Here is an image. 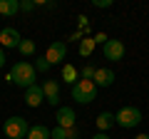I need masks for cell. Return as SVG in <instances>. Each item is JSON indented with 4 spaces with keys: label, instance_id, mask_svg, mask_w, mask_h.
I'll use <instances>...</instances> for the list:
<instances>
[{
    "label": "cell",
    "instance_id": "cell-15",
    "mask_svg": "<svg viewBox=\"0 0 149 139\" xmlns=\"http://www.w3.org/2000/svg\"><path fill=\"white\" fill-rule=\"evenodd\" d=\"M77 129H62V127H55L50 129V139H77Z\"/></svg>",
    "mask_w": 149,
    "mask_h": 139
},
{
    "label": "cell",
    "instance_id": "cell-1",
    "mask_svg": "<svg viewBox=\"0 0 149 139\" xmlns=\"http://www.w3.org/2000/svg\"><path fill=\"white\" fill-rule=\"evenodd\" d=\"M35 77H37V70H35V65H30L27 60H20V62H15V67L10 70V75L5 77L10 85H15V87H32L35 85Z\"/></svg>",
    "mask_w": 149,
    "mask_h": 139
},
{
    "label": "cell",
    "instance_id": "cell-25",
    "mask_svg": "<svg viewBox=\"0 0 149 139\" xmlns=\"http://www.w3.org/2000/svg\"><path fill=\"white\" fill-rule=\"evenodd\" d=\"M3 65H5V50L0 47V67H3Z\"/></svg>",
    "mask_w": 149,
    "mask_h": 139
},
{
    "label": "cell",
    "instance_id": "cell-5",
    "mask_svg": "<svg viewBox=\"0 0 149 139\" xmlns=\"http://www.w3.org/2000/svg\"><path fill=\"white\" fill-rule=\"evenodd\" d=\"M102 52H104V57L109 60V62H119V60L124 57V42L122 40H107V42L102 45Z\"/></svg>",
    "mask_w": 149,
    "mask_h": 139
},
{
    "label": "cell",
    "instance_id": "cell-21",
    "mask_svg": "<svg viewBox=\"0 0 149 139\" xmlns=\"http://www.w3.org/2000/svg\"><path fill=\"white\" fill-rule=\"evenodd\" d=\"M92 38H95V45H97V42H102V45H104L107 40H109V38L104 35V32H97V35H92Z\"/></svg>",
    "mask_w": 149,
    "mask_h": 139
},
{
    "label": "cell",
    "instance_id": "cell-2",
    "mask_svg": "<svg viewBox=\"0 0 149 139\" xmlns=\"http://www.w3.org/2000/svg\"><path fill=\"white\" fill-rule=\"evenodd\" d=\"M3 132H5L8 139H25L27 132H30V124H27L25 117L15 114V117L5 119V124H3Z\"/></svg>",
    "mask_w": 149,
    "mask_h": 139
},
{
    "label": "cell",
    "instance_id": "cell-24",
    "mask_svg": "<svg viewBox=\"0 0 149 139\" xmlns=\"http://www.w3.org/2000/svg\"><path fill=\"white\" fill-rule=\"evenodd\" d=\"M92 139H112V137H109V134H107V132H97V134H95V137H92Z\"/></svg>",
    "mask_w": 149,
    "mask_h": 139
},
{
    "label": "cell",
    "instance_id": "cell-14",
    "mask_svg": "<svg viewBox=\"0 0 149 139\" xmlns=\"http://www.w3.org/2000/svg\"><path fill=\"white\" fill-rule=\"evenodd\" d=\"M20 10V0H0V15H15V13Z\"/></svg>",
    "mask_w": 149,
    "mask_h": 139
},
{
    "label": "cell",
    "instance_id": "cell-11",
    "mask_svg": "<svg viewBox=\"0 0 149 139\" xmlns=\"http://www.w3.org/2000/svg\"><path fill=\"white\" fill-rule=\"evenodd\" d=\"M95 87H109V85H114V70H109V67H97V72H95Z\"/></svg>",
    "mask_w": 149,
    "mask_h": 139
},
{
    "label": "cell",
    "instance_id": "cell-9",
    "mask_svg": "<svg viewBox=\"0 0 149 139\" xmlns=\"http://www.w3.org/2000/svg\"><path fill=\"white\" fill-rule=\"evenodd\" d=\"M55 119H57V127L62 129H74V109L72 107H60L57 114H55Z\"/></svg>",
    "mask_w": 149,
    "mask_h": 139
},
{
    "label": "cell",
    "instance_id": "cell-26",
    "mask_svg": "<svg viewBox=\"0 0 149 139\" xmlns=\"http://www.w3.org/2000/svg\"><path fill=\"white\" fill-rule=\"evenodd\" d=\"M134 139H149V134H137Z\"/></svg>",
    "mask_w": 149,
    "mask_h": 139
},
{
    "label": "cell",
    "instance_id": "cell-4",
    "mask_svg": "<svg viewBox=\"0 0 149 139\" xmlns=\"http://www.w3.org/2000/svg\"><path fill=\"white\" fill-rule=\"evenodd\" d=\"M139 122H142V112H139L137 107H132V104L122 107L117 114H114V124H119L122 129H134Z\"/></svg>",
    "mask_w": 149,
    "mask_h": 139
},
{
    "label": "cell",
    "instance_id": "cell-8",
    "mask_svg": "<svg viewBox=\"0 0 149 139\" xmlns=\"http://www.w3.org/2000/svg\"><path fill=\"white\" fill-rule=\"evenodd\" d=\"M20 42H22V38L15 27H3L0 30V47H17Z\"/></svg>",
    "mask_w": 149,
    "mask_h": 139
},
{
    "label": "cell",
    "instance_id": "cell-10",
    "mask_svg": "<svg viewBox=\"0 0 149 139\" xmlns=\"http://www.w3.org/2000/svg\"><path fill=\"white\" fill-rule=\"evenodd\" d=\"M42 92H45V102L47 104H60V85L55 80H45L42 82Z\"/></svg>",
    "mask_w": 149,
    "mask_h": 139
},
{
    "label": "cell",
    "instance_id": "cell-20",
    "mask_svg": "<svg viewBox=\"0 0 149 139\" xmlns=\"http://www.w3.org/2000/svg\"><path fill=\"white\" fill-rule=\"evenodd\" d=\"M35 70H37V72H47V70H50V62L45 60V55H42V57H35Z\"/></svg>",
    "mask_w": 149,
    "mask_h": 139
},
{
    "label": "cell",
    "instance_id": "cell-22",
    "mask_svg": "<svg viewBox=\"0 0 149 139\" xmlns=\"http://www.w3.org/2000/svg\"><path fill=\"white\" fill-rule=\"evenodd\" d=\"M32 8H35L32 0H22V3H20V10H32Z\"/></svg>",
    "mask_w": 149,
    "mask_h": 139
},
{
    "label": "cell",
    "instance_id": "cell-12",
    "mask_svg": "<svg viewBox=\"0 0 149 139\" xmlns=\"http://www.w3.org/2000/svg\"><path fill=\"white\" fill-rule=\"evenodd\" d=\"M60 80L74 87V80L80 82V70L74 67V65H70V62H67V65H62V72H60Z\"/></svg>",
    "mask_w": 149,
    "mask_h": 139
},
{
    "label": "cell",
    "instance_id": "cell-19",
    "mask_svg": "<svg viewBox=\"0 0 149 139\" xmlns=\"http://www.w3.org/2000/svg\"><path fill=\"white\" fill-rule=\"evenodd\" d=\"M95 72H97V67H92V65H85V67L80 70V80H95Z\"/></svg>",
    "mask_w": 149,
    "mask_h": 139
},
{
    "label": "cell",
    "instance_id": "cell-13",
    "mask_svg": "<svg viewBox=\"0 0 149 139\" xmlns=\"http://www.w3.org/2000/svg\"><path fill=\"white\" fill-rule=\"evenodd\" d=\"M95 124H97L100 132H107L109 127H114V114H112V112H100L97 119H95Z\"/></svg>",
    "mask_w": 149,
    "mask_h": 139
},
{
    "label": "cell",
    "instance_id": "cell-17",
    "mask_svg": "<svg viewBox=\"0 0 149 139\" xmlns=\"http://www.w3.org/2000/svg\"><path fill=\"white\" fill-rule=\"evenodd\" d=\"M92 50H95V38L90 35V38H85V40L80 42V55H82V57H90Z\"/></svg>",
    "mask_w": 149,
    "mask_h": 139
},
{
    "label": "cell",
    "instance_id": "cell-23",
    "mask_svg": "<svg viewBox=\"0 0 149 139\" xmlns=\"http://www.w3.org/2000/svg\"><path fill=\"white\" fill-rule=\"evenodd\" d=\"M112 3L109 0H95V8H109Z\"/></svg>",
    "mask_w": 149,
    "mask_h": 139
},
{
    "label": "cell",
    "instance_id": "cell-27",
    "mask_svg": "<svg viewBox=\"0 0 149 139\" xmlns=\"http://www.w3.org/2000/svg\"><path fill=\"white\" fill-rule=\"evenodd\" d=\"M0 82H3V77H0Z\"/></svg>",
    "mask_w": 149,
    "mask_h": 139
},
{
    "label": "cell",
    "instance_id": "cell-18",
    "mask_svg": "<svg viewBox=\"0 0 149 139\" xmlns=\"http://www.w3.org/2000/svg\"><path fill=\"white\" fill-rule=\"evenodd\" d=\"M17 50H20V55H25V57L35 55V40H22V42L17 45Z\"/></svg>",
    "mask_w": 149,
    "mask_h": 139
},
{
    "label": "cell",
    "instance_id": "cell-7",
    "mask_svg": "<svg viewBox=\"0 0 149 139\" xmlns=\"http://www.w3.org/2000/svg\"><path fill=\"white\" fill-rule=\"evenodd\" d=\"M42 102H45L42 85H37V82H35L32 87H27V90H25V104H27V107H32V109H35V107H40Z\"/></svg>",
    "mask_w": 149,
    "mask_h": 139
},
{
    "label": "cell",
    "instance_id": "cell-6",
    "mask_svg": "<svg viewBox=\"0 0 149 139\" xmlns=\"http://www.w3.org/2000/svg\"><path fill=\"white\" fill-rule=\"evenodd\" d=\"M65 55H67V45L57 40V42H52V45L47 47V52H45V60H47L50 67H52V65H60V62H62Z\"/></svg>",
    "mask_w": 149,
    "mask_h": 139
},
{
    "label": "cell",
    "instance_id": "cell-16",
    "mask_svg": "<svg viewBox=\"0 0 149 139\" xmlns=\"http://www.w3.org/2000/svg\"><path fill=\"white\" fill-rule=\"evenodd\" d=\"M25 139H50V129L45 124H35V127H30Z\"/></svg>",
    "mask_w": 149,
    "mask_h": 139
},
{
    "label": "cell",
    "instance_id": "cell-3",
    "mask_svg": "<svg viewBox=\"0 0 149 139\" xmlns=\"http://www.w3.org/2000/svg\"><path fill=\"white\" fill-rule=\"evenodd\" d=\"M95 97H97V87H95V82H90V80L74 82V87H72V99L77 102V104H90Z\"/></svg>",
    "mask_w": 149,
    "mask_h": 139
}]
</instances>
